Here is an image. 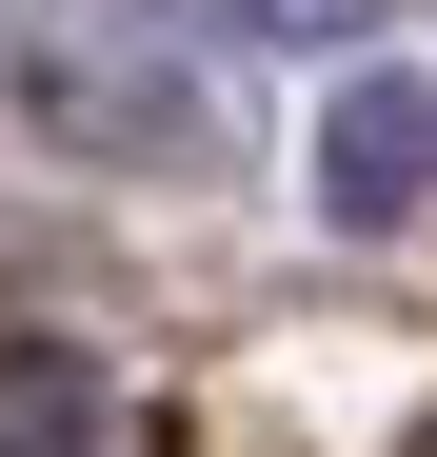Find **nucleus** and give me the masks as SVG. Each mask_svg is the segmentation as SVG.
I'll return each mask as SVG.
<instances>
[{
    "mask_svg": "<svg viewBox=\"0 0 437 457\" xmlns=\"http://www.w3.org/2000/svg\"><path fill=\"white\" fill-rule=\"evenodd\" d=\"M0 80H21L40 139H80V160H120V179H160V160L199 179L218 160V80H199L179 0H21Z\"/></svg>",
    "mask_w": 437,
    "mask_h": 457,
    "instance_id": "1",
    "label": "nucleus"
},
{
    "mask_svg": "<svg viewBox=\"0 0 437 457\" xmlns=\"http://www.w3.org/2000/svg\"><path fill=\"white\" fill-rule=\"evenodd\" d=\"M318 219H338V239H398V219H437V80L358 60V80L318 100Z\"/></svg>",
    "mask_w": 437,
    "mask_h": 457,
    "instance_id": "2",
    "label": "nucleus"
},
{
    "mask_svg": "<svg viewBox=\"0 0 437 457\" xmlns=\"http://www.w3.org/2000/svg\"><path fill=\"white\" fill-rule=\"evenodd\" d=\"M120 398H100V358H60V338H0V457H100Z\"/></svg>",
    "mask_w": 437,
    "mask_h": 457,
    "instance_id": "3",
    "label": "nucleus"
},
{
    "mask_svg": "<svg viewBox=\"0 0 437 457\" xmlns=\"http://www.w3.org/2000/svg\"><path fill=\"white\" fill-rule=\"evenodd\" d=\"M218 21H239V40H358L378 0H218Z\"/></svg>",
    "mask_w": 437,
    "mask_h": 457,
    "instance_id": "4",
    "label": "nucleus"
}]
</instances>
